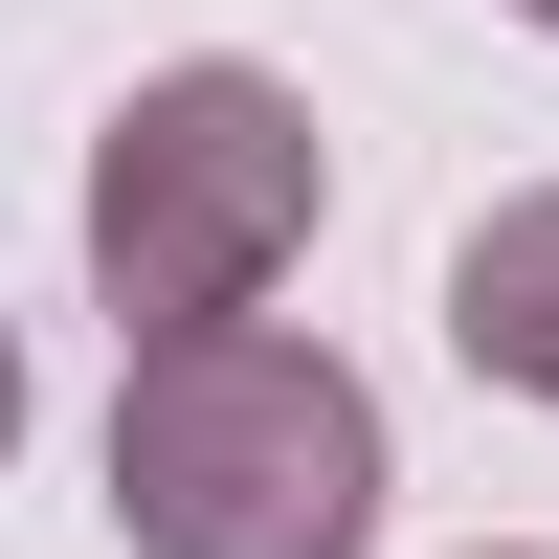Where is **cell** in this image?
Segmentation results:
<instances>
[{
	"label": "cell",
	"instance_id": "obj_6",
	"mask_svg": "<svg viewBox=\"0 0 559 559\" xmlns=\"http://www.w3.org/2000/svg\"><path fill=\"white\" fill-rule=\"evenodd\" d=\"M492 559H515V537H492Z\"/></svg>",
	"mask_w": 559,
	"mask_h": 559
},
{
	"label": "cell",
	"instance_id": "obj_1",
	"mask_svg": "<svg viewBox=\"0 0 559 559\" xmlns=\"http://www.w3.org/2000/svg\"><path fill=\"white\" fill-rule=\"evenodd\" d=\"M381 381L313 336H157L112 381V537L134 559H358L381 537Z\"/></svg>",
	"mask_w": 559,
	"mask_h": 559
},
{
	"label": "cell",
	"instance_id": "obj_2",
	"mask_svg": "<svg viewBox=\"0 0 559 559\" xmlns=\"http://www.w3.org/2000/svg\"><path fill=\"white\" fill-rule=\"evenodd\" d=\"M313 202H336V157H313V90L292 68H134L112 90V134H90V292H112V336L157 358V336H247L269 292H292V247H313Z\"/></svg>",
	"mask_w": 559,
	"mask_h": 559
},
{
	"label": "cell",
	"instance_id": "obj_4",
	"mask_svg": "<svg viewBox=\"0 0 559 559\" xmlns=\"http://www.w3.org/2000/svg\"><path fill=\"white\" fill-rule=\"evenodd\" d=\"M0 448H23V336H0Z\"/></svg>",
	"mask_w": 559,
	"mask_h": 559
},
{
	"label": "cell",
	"instance_id": "obj_3",
	"mask_svg": "<svg viewBox=\"0 0 559 559\" xmlns=\"http://www.w3.org/2000/svg\"><path fill=\"white\" fill-rule=\"evenodd\" d=\"M448 358L515 381V403H559V179H515V202L448 247Z\"/></svg>",
	"mask_w": 559,
	"mask_h": 559
},
{
	"label": "cell",
	"instance_id": "obj_5",
	"mask_svg": "<svg viewBox=\"0 0 559 559\" xmlns=\"http://www.w3.org/2000/svg\"><path fill=\"white\" fill-rule=\"evenodd\" d=\"M515 23H559V0H515Z\"/></svg>",
	"mask_w": 559,
	"mask_h": 559
}]
</instances>
